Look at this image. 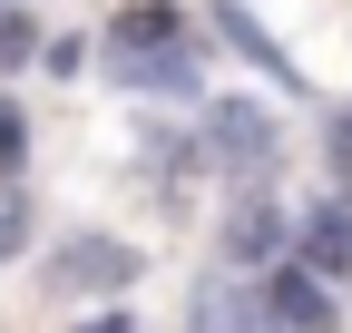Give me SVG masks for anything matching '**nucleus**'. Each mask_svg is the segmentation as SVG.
Instances as JSON below:
<instances>
[{"instance_id":"nucleus-7","label":"nucleus","mask_w":352,"mask_h":333,"mask_svg":"<svg viewBox=\"0 0 352 333\" xmlns=\"http://www.w3.org/2000/svg\"><path fill=\"white\" fill-rule=\"evenodd\" d=\"M88 333H127V323H88Z\"/></svg>"},{"instance_id":"nucleus-4","label":"nucleus","mask_w":352,"mask_h":333,"mask_svg":"<svg viewBox=\"0 0 352 333\" xmlns=\"http://www.w3.org/2000/svg\"><path fill=\"white\" fill-rule=\"evenodd\" d=\"M226 245H235L245 265H264V255H274V245H284V216H274V206H245V216L226 226Z\"/></svg>"},{"instance_id":"nucleus-5","label":"nucleus","mask_w":352,"mask_h":333,"mask_svg":"<svg viewBox=\"0 0 352 333\" xmlns=\"http://www.w3.org/2000/svg\"><path fill=\"white\" fill-rule=\"evenodd\" d=\"M303 255H314L303 275H342V255H352V216H323V226H314V245H303Z\"/></svg>"},{"instance_id":"nucleus-2","label":"nucleus","mask_w":352,"mask_h":333,"mask_svg":"<svg viewBox=\"0 0 352 333\" xmlns=\"http://www.w3.org/2000/svg\"><path fill=\"white\" fill-rule=\"evenodd\" d=\"M206 147L226 157V166H264V147H274V128H264V108H215Z\"/></svg>"},{"instance_id":"nucleus-1","label":"nucleus","mask_w":352,"mask_h":333,"mask_svg":"<svg viewBox=\"0 0 352 333\" xmlns=\"http://www.w3.org/2000/svg\"><path fill=\"white\" fill-rule=\"evenodd\" d=\"M127 275H138V255H127L118 235H78V245H59V265H50L59 294H118Z\"/></svg>"},{"instance_id":"nucleus-6","label":"nucleus","mask_w":352,"mask_h":333,"mask_svg":"<svg viewBox=\"0 0 352 333\" xmlns=\"http://www.w3.org/2000/svg\"><path fill=\"white\" fill-rule=\"evenodd\" d=\"M10 59H30V20H0V69Z\"/></svg>"},{"instance_id":"nucleus-3","label":"nucleus","mask_w":352,"mask_h":333,"mask_svg":"<svg viewBox=\"0 0 352 333\" xmlns=\"http://www.w3.org/2000/svg\"><path fill=\"white\" fill-rule=\"evenodd\" d=\"M196 333H264V304H254V284H206L196 294Z\"/></svg>"}]
</instances>
